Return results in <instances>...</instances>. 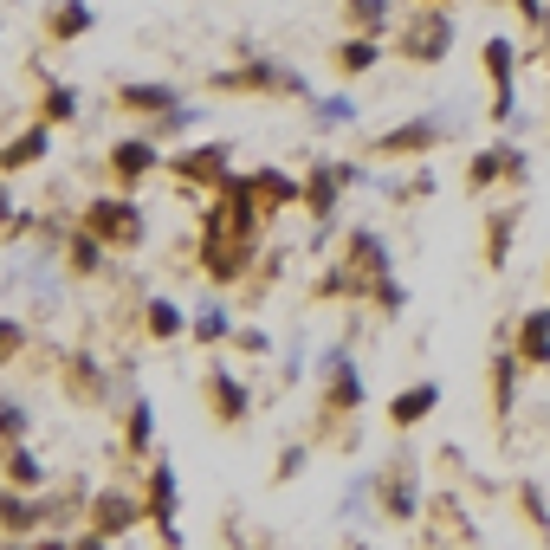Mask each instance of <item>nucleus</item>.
Returning a JSON list of instances; mask_svg holds the SVG:
<instances>
[{
	"label": "nucleus",
	"instance_id": "obj_1",
	"mask_svg": "<svg viewBox=\"0 0 550 550\" xmlns=\"http://www.w3.org/2000/svg\"><path fill=\"white\" fill-rule=\"evenodd\" d=\"M402 52H408V59H421V65L447 59V52H453V13L447 7H428V13H415V20H402Z\"/></svg>",
	"mask_w": 550,
	"mask_h": 550
},
{
	"label": "nucleus",
	"instance_id": "obj_2",
	"mask_svg": "<svg viewBox=\"0 0 550 550\" xmlns=\"http://www.w3.org/2000/svg\"><path fill=\"white\" fill-rule=\"evenodd\" d=\"M85 227L98 233V240H110V246H136L143 240V208H130V201H91Z\"/></svg>",
	"mask_w": 550,
	"mask_h": 550
},
{
	"label": "nucleus",
	"instance_id": "obj_3",
	"mask_svg": "<svg viewBox=\"0 0 550 550\" xmlns=\"http://www.w3.org/2000/svg\"><path fill=\"white\" fill-rule=\"evenodd\" d=\"M91 518H98V525H91V538H123V531L143 518V505H136L130 492H98V499H91Z\"/></svg>",
	"mask_w": 550,
	"mask_h": 550
},
{
	"label": "nucleus",
	"instance_id": "obj_4",
	"mask_svg": "<svg viewBox=\"0 0 550 550\" xmlns=\"http://www.w3.org/2000/svg\"><path fill=\"white\" fill-rule=\"evenodd\" d=\"M343 182H356L350 162H318V169H311V188H305V208L318 220H330V214H337V188Z\"/></svg>",
	"mask_w": 550,
	"mask_h": 550
},
{
	"label": "nucleus",
	"instance_id": "obj_5",
	"mask_svg": "<svg viewBox=\"0 0 550 550\" xmlns=\"http://www.w3.org/2000/svg\"><path fill=\"white\" fill-rule=\"evenodd\" d=\"M175 175L182 182H227V149L220 143H208V149H188V156H175Z\"/></svg>",
	"mask_w": 550,
	"mask_h": 550
},
{
	"label": "nucleus",
	"instance_id": "obj_6",
	"mask_svg": "<svg viewBox=\"0 0 550 550\" xmlns=\"http://www.w3.org/2000/svg\"><path fill=\"white\" fill-rule=\"evenodd\" d=\"M440 136H447V123H440V117H421V123H408V130H389L376 149H382V156H402V149H434Z\"/></svg>",
	"mask_w": 550,
	"mask_h": 550
},
{
	"label": "nucleus",
	"instance_id": "obj_7",
	"mask_svg": "<svg viewBox=\"0 0 550 550\" xmlns=\"http://www.w3.org/2000/svg\"><path fill=\"white\" fill-rule=\"evenodd\" d=\"M324 363H330V408H356L363 402V382H356V369H350V350H330Z\"/></svg>",
	"mask_w": 550,
	"mask_h": 550
},
{
	"label": "nucleus",
	"instance_id": "obj_8",
	"mask_svg": "<svg viewBox=\"0 0 550 550\" xmlns=\"http://www.w3.org/2000/svg\"><path fill=\"white\" fill-rule=\"evenodd\" d=\"M110 162H117V175H123V182H136V175H149V169H156V143H149V136H130V143H117V149H110Z\"/></svg>",
	"mask_w": 550,
	"mask_h": 550
},
{
	"label": "nucleus",
	"instance_id": "obj_9",
	"mask_svg": "<svg viewBox=\"0 0 550 550\" xmlns=\"http://www.w3.org/2000/svg\"><path fill=\"white\" fill-rule=\"evenodd\" d=\"M149 518H156L162 538L175 544V525H169V518H175V473H169V466H156V473H149Z\"/></svg>",
	"mask_w": 550,
	"mask_h": 550
},
{
	"label": "nucleus",
	"instance_id": "obj_10",
	"mask_svg": "<svg viewBox=\"0 0 550 550\" xmlns=\"http://www.w3.org/2000/svg\"><path fill=\"white\" fill-rule=\"evenodd\" d=\"M499 175H525L518 149H479V162H473V175H466V182H473V188H492Z\"/></svg>",
	"mask_w": 550,
	"mask_h": 550
},
{
	"label": "nucleus",
	"instance_id": "obj_11",
	"mask_svg": "<svg viewBox=\"0 0 550 550\" xmlns=\"http://www.w3.org/2000/svg\"><path fill=\"white\" fill-rule=\"evenodd\" d=\"M434 402H440V389H434V382H415V389H408V395H395L389 421H395V428H415L421 415H434Z\"/></svg>",
	"mask_w": 550,
	"mask_h": 550
},
{
	"label": "nucleus",
	"instance_id": "obj_12",
	"mask_svg": "<svg viewBox=\"0 0 550 550\" xmlns=\"http://www.w3.org/2000/svg\"><path fill=\"white\" fill-rule=\"evenodd\" d=\"M208 395H214V415L220 421H240L246 415V382H233L227 369H214V376H208Z\"/></svg>",
	"mask_w": 550,
	"mask_h": 550
},
{
	"label": "nucleus",
	"instance_id": "obj_13",
	"mask_svg": "<svg viewBox=\"0 0 550 550\" xmlns=\"http://www.w3.org/2000/svg\"><path fill=\"white\" fill-rule=\"evenodd\" d=\"M518 356H525V363H550V311H531V318L518 324Z\"/></svg>",
	"mask_w": 550,
	"mask_h": 550
},
{
	"label": "nucleus",
	"instance_id": "obj_14",
	"mask_svg": "<svg viewBox=\"0 0 550 550\" xmlns=\"http://www.w3.org/2000/svg\"><path fill=\"white\" fill-rule=\"evenodd\" d=\"M46 143H52L46 123H33L26 136H13V143L0 149V169H26V162H39V156H46Z\"/></svg>",
	"mask_w": 550,
	"mask_h": 550
},
{
	"label": "nucleus",
	"instance_id": "obj_15",
	"mask_svg": "<svg viewBox=\"0 0 550 550\" xmlns=\"http://www.w3.org/2000/svg\"><path fill=\"white\" fill-rule=\"evenodd\" d=\"M123 110H149V117H169L175 91L169 85H123Z\"/></svg>",
	"mask_w": 550,
	"mask_h": 550
},
{
	"label": "nucleus",
	"instance_id": "obj_16",
	"mask_svg": "<svg viewBox=\"0 0 550 550\" xmlns=\"http://www.w3.org/2000/svg\"><path fill=\"white\" fill-rule=\"evenodd\" d=\"M382 499H389V518H415V473L395 466V473L382 479Z\"/></svg>",
	"mask_w": 550,
	"mask_h": 550
},
{
	"label": "nucleus",
	"instance_id": "obj_17",
	"mask_svg": "<svg viewBox=\"0 0 550 550\" xmlns=\"http://www.w3.org/2000/svg\"><path fill=\"white\" fill-rule=\"evenodd\" d=\"M246 182H253V195L272 201V208H292V201H298V182H285L279 169H259V175H246Z\"/></svg>",
	"mask_w": 550,
	"mask_h": 550
},
{
	"label": "nucleus",
	"instance_id": "obj_18",
	"mask_svg": "<svg viewBox=\"0 0 550 550\" xmlns=\"http://www.w3.org/2000/svg\"><path fill=\"white\" fill-rule=\"evenodd\" d=\"M91 26V0H65V7H52V39H78Z\"/></svg>",
	"mask_w": 550,
	"mask_h": 550
},
{
	"label": "nucleus",
	"instance_id": "obj_19",
	"mask_svg": "<svg viewBox=\"0 0 550 550\" xmlns=\"http://www.w3.org/2000/svg\"><path fill=\"white\" fill-rule=\"evenodd\" d=\"M65 266H72L78 279H85V272H98V266H104V240H98V233L85 227V233L72 240V259H65Z\"/></svg>",
	"mask_w": 550,
	"mask_h": 550
},
{
	"label": "nucleus",
	"instance_id": "obj_20",
	"mask_svg": "<svg viewBox=\"0 0 550 550\" xmlns=\"http://www.w3.org/2000/svg\"><path fill=\"white\" fill-rule=\"evenodd\" d=\"M376 39H369V33H356V39H343V52H337V65H343V72H369V65H376Z\"/></svg>",
	"mask_w": 550,
	"mask_h": 550
},
{
	"label": "nucleus",
	"instance_id": "obj_21",
	"mask_svg": "<svg viewBox=\"0 0 550 550\" xmlns=\"http://www.w3.org/2000/svg\"><path fill=\"white\" fill-rule=\"evenodd\" d=\"M0 525H7V531H33L39 525V505H26L20 492H0Z\"/></svg>",
	"mask_w": 550,
	"mask_h": 550
},
{
	"label": "nucleus",
	"instance_id": "obj_22",
	"mask_svg": "<svg viewBox=\"0 0 550 550\" xmlns=\"http://www.w3.org/2000/svg\"><path fill=\"white\" fill-rule=\"evenodd\" d=\"M175 330H182V311L169 298H149V337H175Z\"/></svg>",
	"mask_w": 550,
	"mask_h": 550
},
{
	"label": "nucleus",
	"instance_id": "obj_23",
	"mask_svg": "<svg viewBox=\"0 0 550 550\" xmlns=\"http://www.w3.org/2000/svg\"><path fill=\"white\" fill-rule=\"evenodd\" d=\"M512 65H518V52L505 46V39H486V72L499 78V85H512Z\"/></svg>",
	"mask_w": 550,
	"mask_h": 550
},
{
	"label": "nucleus",
	"instance_id": "obj_24",
	"mask_svg": "<svg viewBox=\"0 0 550 550\" xmlns=\"http://www.w3.org/2000/svg\"><path fill=\"white\" fill-rule=\"evenodd\" d=\"M7 473H13V486H39V473H46V466H39L26 447H13V453H7Z\"/></svg>",
	"mask_w": 550,
	"mask_h": 550
},
{
	"label": "nucleus",
	"instance_id": "obj_25",
	"mask_svg": "<svg viewBox=\"0 0 550 550\" xmlns=\"http://www.w3.org/2000/svg\"><path fill=\"white\" fill-rule=\"evenodd\" d=\"M350 20L363 26V33H376V26L389 20V7H382V0H350Z\"/></svg>",
	"mask_w": 550,
	"mask_h": 550
},
{
	"label": "nucleus",
	"instance_id": "obj_26",
	"mask_svg": "<svg viewBox=\"0 0 550 550\" xmlns=\"http://www.w3.org/2000/svg\"><path fill=\"white\" fill-rule=\"evenodd\" d=\"M72 110H78V98H72V91H65V85H46V117H52V123H65Z\"/></svg>",
	"mask_w": 550,
	"mask_h": 550
},
{
	"label": "nucleus",
	"instance_id": "obj_27",
	"mask_svg": "<svg viewBox=\"0 0 550 550\" xmlns=\"http://www.w3.org/2000/svg\"><path fill=\"white\" fill-rule=\"evenodd\" d=\"M26 434V408L20 402H0V440H20Z\"/></svg>",
	"mask_w": 550,
	"mask_h": 550
},
{
	"label": "nucleus",
	"instance_id": "obj_28",
	"mask_svg": "<svg viewBox=\"0 0 550 550\" xmlns=\"http://www.w3.org/2000/svg\"><path fill=\"white\" fill-rule=\"evenodd\" d=\"M525 363V356H499V369H492V389H499V408L512 402V369Z\"/></svg>",
	"mask_w": 550,
	"mask_h": 550
},
{
	"label": "nucleus",
	"instance_id": "obj_29",
	"mask_svg": "<svg viewBox=\"0 0 550 550\" xmlns=\"http://www.w3.org/2000/svg\"><path fill=\"white\" fill-rule=\"evenodd\" d=\"M350 117H356L350 98H318V123H350Z\"/></svg>",
	"mask_w": 550,
	"mask_h": 550
},
{
	"label": "nucleus",
	"instance_id": "obj_30",
	"mask_svg": "<svg viewBox=\"0 0 550 550\" xmlns=\"http://www.w3.org/2000/svg\"><path fill=\"white\" fill-rule=\"evenodd\" d=\"M195 337H201V343L227 337V311H201V318H195Z\"/></svg>",
	"mask_w": 550,
	"mask_h": 550
},
{
	"label": "nucleus",
	"instance_id": "obj_31",
	"mask_svg": "<svg viewBox=\"0 0 550 550\" xmlns=\"http://www.w3.org/2000/svg\"><path fill=\"white\" fill-rule=\"evenodd\" d=\"M149 434H156V421H149V402H136V408H130V440H136V447H149Z\"/></svg>",
	"mask_w": 550,
	"mask_h": 550
},
{
	"label": "nucleus",
	"instance_id": "obj_32",
	"mask_svg": "<svg viewBox=\"0 0 550 550\" xmlns=\"http://www.w3.org/2000/svg\"><path fill=\"white\" fill-rule=\"evenodd\" d=\"M518 499H525V512H531V525H538V531H544V538H550V518H544V492H538V486H525V492H518Z\"/></svg>",
	"mask_w": 550,
	"mask_h": 550
},
{
	"label": "nucleus",
	"instance_id": "obj_33",
	"mask_svg": "<svg viewBox=\"0 0 550 550\" xmlns=\"http://www.w3.org/2000/svg\"><path fill=\"white\" fill-rule=\"evenodd\" d=\"M20 337H26V330H20V324H13V318H0V363H7V356H13V350H20Z\"/></svg>",
	"mask_w": 550,
	"mask_h": 550
},
{
	"label": "nucleus",
	"instance_id": "obj_34",
	"mask_svg": "<svg viewBox=\"0 0 550 550\" xmlns=\"http://www.w3.org/2000/svg\"><path fill=\"white\" fill-rule=\"evenodd\" d=\"M292 473H305V447H285V460H279V479H292Z\"/></svg>",
	"mask_w": 550,
	"mask_h": 550
},
{
	"label": "nucleus",
	"instance_id": "obj_35",
	"mask_svg": "<svg viewBox=\"0 0 550 550\" xmlns=\"http://www.w3.org/2000/svg\"><path fill=\"white\" fill-rule=\"evenodd\" d=\"M518 13H525V20H544V0H512Z\"/></svg>",
	"mask_w": 550,
	"mask_h": 550
}]
</instances>
